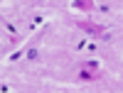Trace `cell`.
I'll return each instance as SVG.
<instances>
[{
  "instance_id": "6da1fadb",
  "label": "cell",
  "mask_w": 123,
  "mask_h": 93,
  "mask_svg": "<svg viewBox=\"0 0 123 93\" xmlns=\"http://www.w3.org/2000/svg\"><path fill=\"white\" fill-rule=\"evenodd\" d=\"M79 78H81V81H101L104 74H101L94 64H89V66H81V69H79Z\"/></svg>"
},
{
  "instance_id": "7a4b0ae2",
  "label": "cell",
  "mask_w": 123,
  "mask_h": 93,
  "mask_svg": "<svg viewBox=\"0 0 123 93\" xmlns=\"http://www.w3.org/2000/svg\"><path fill=\"white\" fill-rule=\"evenodd\" d=\"M76 27L79 29H84V32H89V34H104V27H101V25H94V22H86V20H79V22H76Z\"/></svg>"
},
{
  "instance_id": "3957f363",
  "label": "cell",
  "mask_w": 123,
  "mask_h": 93,
  "mask_svg": "<svg viewBox=\"0 0 123 93\" xmlns=\"http://www.w3.org/2000/svg\"><path fill=\"white\" fill-rule=\"evenodd\" d=\"M74 7L76 10H91L94 7V0H74Z\"/></svg>"
}]
</instances>
